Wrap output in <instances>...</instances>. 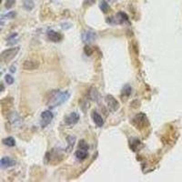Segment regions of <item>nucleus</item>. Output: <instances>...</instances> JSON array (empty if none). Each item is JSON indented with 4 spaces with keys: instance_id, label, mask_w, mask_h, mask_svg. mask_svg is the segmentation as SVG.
Here are the masks:
<instances>
[{
    "instance_id": "7",
    "label": "nucleus",
    "mask_w": 182,
    "mask_h": 182,
    "mask_svg": "<svg viewBox=\"0 0 182 182\" xmlns=\"http://www.w3.org/2000/svg\"><path fill=\"white\" fill-rule=\"evenodd\" d=\"M79 120V115L77 112H72L68 116H66L65 119V123L68 126H73L77 124Z\"/></svg>"
},
{
    "instance_id": "20",
    "label": "nucleus",
    "mask_w": 182,
    "mask_h": 182,
    "mask_svg": "<svg viewBox=\"0 0 182 182\" xmlns=\"http://www.w3.org/2000/svg\"><path fill=\"white\" fill-rule=\"evenodd\" d=\"M97 0H84L83 2V6L84 7H88V6H91L93 4H95Z\"/></svg>"
},
{
    "instance_id": "25",
    "label": "nucleus",
    "mask_w": 182,
    "mask_h": 182,
    "mask_svg": "<svg viewBox=\"0 0 182 182\" xmlns=\"http://www.w3.org/2000/svg\"><path fill=\"white\" fill-rule=\"evenodd\" d=\"M11 72H16V67L12 66V67H11Z\"/></svg>"
},
{
    "instance_id": "24",
    "label": "nucleus",
    "mask_w": 182,
    "mask_h": 182,
    "mask_svg": "<svg viewBox=\"0 0 182 182\" xmlns=\"http://www.w3.org/2000/svg\"><path fill=\"white\" fill-rule=\"evenodd\" d=\"M84 51H85V53L87 54V56H91V55L93 54V49H92L90 47H88V46H86V47H85Z\"/></svg>"
},
{
    "instance_id": "19",
    "label": "nucleus",
    "mask_w": 182,
    "mask_h": 182,
    "mask_svg": "<svg viewBox=\"0 0 182 182\" xmlns=\"http://www.w3.org/2000/svg\"><path fill=\"white\" fill-rule=\"evenodd\" d=\"M15 3H16V0H6V2H5V7L6 9H9V8H11L15 5Z\"/></svg>"
},
{
    "instance_id": "15",
    "label": "nucleus",
    "mask_w": 182,
    "mask_h": 182,
    "mask_svg": "<svg viewBox=\"0 0 182 182\" xmlns=\"http://www.w3.org/2000/svg\"><path fill=\"white\" fill-rule=\"evenodd\" d=\"M66 140H67V144H68L67 149H68V150L70 151L71 149H73V147H74V145H75V142H76V137H74V136H68V137L66 138Z\"/></svg>"
},
{
    "instance_id": "13",
    "label": "nucleus",
    "mask_w": 182,
    "mask_h": 182,
    "mask_svg": "<svg viewBox=\"0 0 182 182\" xmlns=\"http://www.w3.org/2000/svg\"><path fill=\"white\" fill-rule=\"evenodd\" d=\"M76 157L78 160H84L87 159V152L86 150H83V149H79L76 152Z\"/></svg>"
},
{
    "instance_id": "4",
    "label": "nucleus",
    "mask_w": 182,
    "mask_h": 182,
    "mask_svg": "<svg viewBox=\"0 0 182 182\" xmlns=\"http://www.w3.org/2000/svg\"><path fill=\"white\" fill-rule=\"evenodd\" d=\"M22 67L24 70H28V71L36 70L39 67V62L35 59H27L23 62Z\"/></svg>"
},
{
    "instance_id": "2",
    "label": "nucleus",
    "mask_w": 182,
    "mask_h": 182,
    "mask_svg": "<svg viewBox=\"0 0 182 182\" xmlns=\"http://www.w3.org/2000/svg\"><path fill=\"white\" fill-rule=\"evenodd\" d=\"M18 51H19V48H12L3 51L1 54V60L5 63L11 61L17 56Z\"/></svg>"
},
{
    "instance_id": "21",
    "label": "nucleus",
    "mask_w": 182,
    "mask_h": 182,
    "mask_svg": "<svg viewBox=\"0 0 182 182\" xmlns=\"http://www.w3.org/2000/svg\"><path fill=\"white\" fill-rule=\"evenodd\" d=\"M78 147H79V149H80L86 150V151H87V149H88V145H87V144L86 143V141H84V140H81V141L79 142Z\"/></svg>"
},
{
    "instance_id": "9",
    "label": "nucleus",
    "mask_w": 182,
    "mask_h": 182,
    "mask_svg": "<svg viewBox=\"0 0 182 182\" xmlns=\"http://www.w3.org/2000/svg\"><path fill=\"white\" fill-rule=\"evenodd\" d=\"M16 165V162L11 159L9 157H4L1 159L0 160V166L2 168H7V167H11L13 166Z\"/></svg>"
},
{
    "instance_id": "16",
    "label": "nucleus",
    "mask_w": 182,
    "mask_h": 182,
    "mask_svg": "<svg viewBox=\"0 0 182 182\" xmlns=\"http://www.w3.org/2000/svg\"><path fill=\"white\" fill-rule=\"evenodd\" d=\"M3 143L6 145L7 147H14L16 145V141L12 137H8L5 139H3Z\"/></svg>"
},
{
    "instance_id": "11",
    "label": "nucleus",
    "mask_w": 182,
    "mask_h": 182,
    "mask_svg": "<svg viewBox=\"0 0 182 182\" xmlns=\"http://www.w3.org/2000/svg\"><path fill=\"white\" fill-rule=\"evenodd\" d=\"M92 118H93V121L95 122V124L98 127L101 128L104 125V120H103L102 116H100L98 112H96V111H93L92 112Z\"/></svg>"
},
{
    "instance_id": "17",
    "label": "nucleus",
    "mask_w": 182,
    "mask_h": 182,
    "mask_svg": "<svg viewBox=\"0 0 182 182\" xmlns=\"http://www.w3.org/2000/svg\"><path fill=\"white\" fill-rule=\"evenodd\" d=\"M122 94L125 95L126 97H129L131 94V87L129 85L125 86L124 88H123V90H122Z\"/></svg>"
},
{
    "instance_id": "10",
    "label": "nucleus",
    "mask_w": 182,
    "mask_h": 182,
    "mask_svg": "<svg viewBox=\"0 0 182 182\" xmlns=\"http://www.w3.org/2000/svg\"><path fill=\"white\" fill-rule=\"evenodd\" d=\"M48 38L52 42H59V41L62 40L63 36L60 33H58V32L51 30V31L48 32Z\"/></svg>"
},
{
    "instance_id": "3",
    "label": "nucleus",
    "mask_w": 182,
    "mask_h": 182,
    "mask_svg": "<svg viewBox=\"0 0 182 182\" xmlns=\"http://www.w3.org/2000/svg\"><path fill=\"white\" fill-rule=\"evenodd\" d=\"M132 123L135 125L137 129H142L148 125V118L147 116L144 113H139L134 116L132 120Z\"/></svg>"
},
{
    "instance_id": "5",
    "label": "nucleus",
    "mask_w": 182,
    "mask_h": 182,
    "mask_svg": "<svg viewBox=\"0 0 182 182\" xmlns=\"http://www.w3.org/2000/svg\"><path fill=\"white\" fill-rule=\"evenodd\" d=\"M52 119H53V114L51 111L49 110L43 111L41 114V127L43 129L46 128L48 125H49Z\"/></svg>"
},
{
    "instance_id": "8",
    "label": "nucleus",
    "mask_w": 182,
    "mask_h": 182,
    "mask_svg": "<svg viewBox=\"0 0 182 182\" xmlns=\"http://www.w3.org/2000/svg\"><path fill=\"white\" fill-rule=\"evenodd\" d=\"M97 38V35L95 32L93 31H84L82 34V39L84 42L86 43H89V42H92L93 40H95Z\"/></svg>"
},
{
    "instance_id": "1",
    "label": "nucleus",
    "mask_w": 182,
    "mask_h": 182,
    "mask_svg": "<svg viewBox=\"0 0 182 182\" xmlns=\"http://www.w3.org/2000/svg\"><path fill=\"white\" fill-rule=\"evenodd\" d=\"M70 97V93L67 91H64V92H53L50 99H49L48 105L50 108H56L58 107L62 104H64Z\"/></svg>"
},
{
    "instance_id": "14",
    "label": "nucleus",
    "mask_w": 182,
    "mask_h": 182,
    "mask_svg": "<svg viewBox=\"0 0 182 182\" xmlns=\"http://www.w3.org/2000/svg\"><path fill=\"white\" fill-rule=\"evenodd\" d=\"M23 6H24V8L30 11L32 10L35 6V4H34L33 0H23Z\"/></svg>"
},
{
    "instance_id": "23",
    "label": "nucleus",
    "mask_w": 182,
    "mask_h": 182,
    "mask_svg": "<svg viewBox=\"0 0 182 182\" xmlns=\"http://www.w3.org/2000/svg\"><path fill=\"white\" fill-rule=\"evenodd\" d=\"M5 79H6V82L7 83L8 85H12L13 82H14V78H13V77H12V76H10V75H6V78H5Z\"/></svg>"
},
{
    "instance_id": "22",
    "label": "nucleus",
    "mask_w": 182,
    "mask_h": 182,
    "mask_svg": "<svg viewBox=\"0 0 182 182\" xmlns=\"http://www.w3.org/2000/svg\"><path fill=\"white\" fill-rule=\"evenodd\" d=\"M91 93V98L93 99L94 100H98V97H99V94H98V91H97V89H94V88H92V91L90 92Z\"/></svg>"
},
{
    "instance_id": "18",
    "label": "nucleus",
    "mask_w": 182,
    "mask_h": 182,
    "mask_svg": "<svg viewBox=\"0 0 182 182\" xmlns=\"http://www.w3.org/2000/svg\"><path fill=\"white\" fill-rule=\"evenodd\" d=\"M16 16H17V13L15 11H10V12H8L6 14L3 15L2 18H5L6 17V18H8V19H13V18H15Z\"/></svg>"
},
{
    "instance_id": "12",
    "label": "nucleus",
    "mask_w": 182,
    "mask_h": 182,
    "mask_svg": "<svg viewBox=\"0 0 182 182\" xmlns=\"http://www.w3.org/2000/svg\"><path fill=\"white\" fill-rule=\"evenodd\" d=\"M99 8L103 13H108L109 11V5L108 4L107 0H102L99 3Z\"/></svg>"
},
{
    "instance_id": "6",
    "label": "nucleus",
    "mask_w": 182,
    "mask_h": 182,
    "mask_svg": "<svg viewBox=\"0 0 182 182\" xmlns=\"http://www.w3.org/2000/svg\"><path fill=\"white\" fill-rule=\"evenodd\" d=\"M106 102L108 104V108L111 111H116L119 108V103H118V101L113 96H111V95H108L106 97Z\"/></svg>"
}]
</instances>
